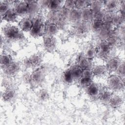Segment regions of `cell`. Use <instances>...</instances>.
I'll list each match as a JSON object with an SVG mask.
<instances>
[{
	"label": "cell",
	"instance_id": "74e56055",
	"mask_svg": "<svg viewBox=\"0 0 125 125\" xmlns=\"http://www.w3.org/2000/svg\"><path fill=\"white\" fill-rule=\"evenodd\" d=\"M116 74L124 78L125 77V62H122L117 68L116 71Z\"/></svg>",
	"mask_w": 125,
	"mask_h": 125
},
{
	"label": "cell",
	"instance_id": "3957f363",
	"mask_svg": "<svg viewBox=\"0 0 125 125\" xmlns=\"http://www.w3.org/2000/svg\"><path fill=\"white\" fill-rule=\"evenodd\" d=\"M33 26L30 31V35L34 38H38L44 35V24L43 20L40 16H35L32 19Z\"/></svg>",
	"mask_w": 125,
	"mask_h": 125
},
{
	"label": "cell",
	"instance_id": "60d3db41",
	"mask_svg": "<svg viewBox=\"0 0 125 125\" xmlns=\"http://www.w3.org/2000/svg\"><path fill=\"white\" fill-rule=\"evenodd\" d=\"M50 0H42L39 1L40 7L42 8H48Z\"/></svg>",
	"mask_w": 125,
	"mask_h": 125
},
{
	"label": "cell",
	"instance_id": "7402d4cb",
	"mask_svg": "<svg viewBox=\"0 0 125 125\" xmlns=\"http://www.w3.org/2000/svg\"><path fill=\"white\" fill-rule=\"evenodd\" d=\"M93 13L89 7H86L81 10V21L88 22L93 20Z\"/></svg>",
	"mask_w": 125,
	"mask_h": 125
},
{
	"label": "cell",
	"instance_id": "5b68a950",
	"mask_svg": "<svg viewBox=\"0 0 125 125\" xmlns=\"http://www.w3.org/2000/svg\"><path fill=\"white\" fill-rule=\"evenodd\" d=\"M45 79L44 70L41 67L37 68L31 74L30 84L34 87H37L42 85Z\"/></svg>",
	"mask_w": 125,
	"mask_h": 125
},
{
	"label": "cell",
	"instance_id": "277c9868",
	"mask_svg": "<svg viewBox=\"0 0 125 125\" xmlns=\"http://www.w3.org/2000/svg\"><path fill=\"white\" fill-rule=\"evenodd\" d=\"M112 47L106 40H102L96 49V56L101 60L107 61L109 58Z\"/></svg>",
	"mask_w": 125,
	"mask_h": 125
},
{
	"label": "cell",
	"instance_id": "836d02e7",
	"mask_svg": "<svg viewBox=\"0 0 125 125\" xmlns=\"http://www.w3.org/2000/svg\"><path fill=\"white\" fill-rule=\"evenodd\" d=\"M39 99L42 101H45L49 98V93L45 89H42L39 90L38 93Z\"/></svg>",
	"mask_w": 125,
	"mask_h": 125
},
{
	"label": "cell",
	"instance_id": "9c48e42d",
	"mask_svg": "<svg viewBox=\"0 0 125 125\" xmlns=\"http://www.w3.org/2000/svg\"><path fill=\"white\" fill-rule=\"evenodd\" d=\"M121 62L122 61H121L118 57L115 56L109 58L106 61L105 65L108 72L110 73L116 72Z\"/></svg>",
	"mask_w": 125,
	"mask_h": 125
},
{
	"label": "cell",
	"instance_id": "ac0fdd59",
	"mask_svg": "<svg viewBox=\"0 0 125 125\" xmlns=\"http://www.w3.org/2000/svg\"><path fill=\"white\" fill-rule=\"evenodd\" d=\"M16 97V91L12 87H7L2 94V98L4 101L12 102Z\"/></svg>",
	"mask_w": 125,
	"mask_h": 125
},
{
	"label": "cell",
	"instance_id": "8d00e7d4",
	"mask_svg": "<svg viewBox=\"0 0 125 125\" xmlns=\"http://www.w3.org/2000/svg\"><path fill=\"white\" fill-rule=\"evenodd\" d=\"M63 7L70 11L75 8V0L64 1Z\"/></svg>",
	"mask_w": 125,
	"mask_h": 125
},
{
	"label": "cell",
	"instance_id": "7a4b0ae2",
	"mask_svg": "<svg viewBox=\"0 0 125 125\" xmlns=\"http://www.w3.org/2000/svg\"><path fill=\"white\" fill-rule=\"evenodd\" d=\"M108 89L111 91L118 92L123 89L124 86V78L117 74H111L107 79Z\"/></svg>",
	"mask_w": 125,
	"mask_h": 125
},
{
	"label": "cell",
	"instance_id": "44dd1931",
	"mask_svg": "<svg viewBox=\"0 0 125 125\" xmlns=\"http://www.w3.org/2000/svg\"><path fill=\"white\" fill-rule=\"evenodd\" d=\"M123 102L124 100L121 96L119 95H113L108 104L112 108L117 109L122 105Z\"/></svg>",
	"mask_w": 125,
	"mask_h": 125
},
{
	"label": "cell",
	"instance_id": "83f0119b",
	"mask_svg": "<svg viewBox=\"0 0 125 125\" xmlns=\"http://www.w3.org/2000/svg\"><path fill=\"white\" fill-rule=\"evenodd\" d=\"M104 26V22L103 20H93L91 21V27L93 31L99 33L100 32Z\"/></svg>",
	"mask_w": 125,
	"mask_h": 125
},
{
	"label": "cell",
	"instance_id": "8fae6325",
	"mask_svg": "<svg viewBox=\"0 0 125 125\" xmlns=\"http://www.w3.org/2000/svg\"><path fill=\"white\" fill-rule=\"evenodd\" d=\"M59 28L54 22L46 21L44 24V35L46 36H54L59 32Z\"/></svg>",
	"mask_w": 125,
	"mask_h": 125
},
{
	"label": "cell",
	"instance_id": "d6986e66",
	"mask_svg": "<svg viewBox=\"0 0 125 125\" xmlns=\"http://www.w3.org/2000/svg\"><path fill=\"white\" fill-rule=\"evenodd\" d=\"M18 16L16 14L13 8H10L1 18L2 20L9 23H13L17 21Z\"/></svg>",
	"mask_w": 125,
	"mask_h": 125
},
{
	"label": "cell",
	"instance_id": "cb8c5ba5",
	"mask_svg": "<svg viewBox=\"0 0 125 125\" xmlns=\"http://www.w3.org/2000/svg\"><path fill=\"white\" fill-rule=\"evenodd\" d=\"M12 56L7 53H3L0 56V66L1 68L3 70L8 67L12 62Z\"/></svg>",
	"mask_w": 125,
	"mask_h": 125
},
{
	"label": "cell",
	"instance_id": "ab89813d",
	"mask_svg": "<svg viewBox=\"0 0 125 125\" xmlns=\"http://www.w3.org/2000/svg\"><path fill=\"white\" fill-rule=\"evenodd\" d=\"M82 76L89 77L93 78V73H92V71L91 69H83Z\"/></svg>",
	"mask_w": 125,
	"mask_h": 125
},
{
	"label": "cell",
	"instance_id": "603a6c76",
	"mask_svg": "<svg viewBox=\"0 0 125 125\" xmlns=\"http://www.w3.org/2000/svg\"><path fill=\"white\" fill-rule=\"evenodd\" d=\"M78 60V63L81 68L83 69H92V64L91 60L87 58L84 55H81Z\"/></svg>",
	"mask_w": 125,
	"mask_h": 125
},
{
	"label": "cell",
	"instance_id": "484cf974",
	"mask_svg": "<svg viewBox=\"0 0 125 125\" xmlns=\"http://www.w3.org/2000/svg\"><path fill=\"white\" fill-rule=\"evenodd\" d=\"M71 73L74 81H78L82 77L83 69L81 68L78 64H75L70 68Z\"/></svg>",
	"mask_w": 125,
	"mask_h": 125
},
{
	"label": "cell",
	"instance_id": "30bf717a",
	"mask_svg": "<svg viewBox=\"0 0 125 125\" xmlns=\"http://www.w3.org/2000/svg\"><path fill=\"white\" fill-rule=\"evenodd\" d=\"M85 89L86 94L89 97L93 99L98 98L100 92L102 91L100 86L98 83L94 82L85 88Z\"/></svg>",
	"mask_w": 125,
	"mask_h": 125
},
{
	"label": "cell",
	"instance_id": "d4e9b609",
	"mask_svg": "<svg viewBox=\"0 0 125 125\" xmlns=\"http://www.w3.org/2000/svg\"><path fill=\"white\" fill-rule=\"evenodd\" d=\"M113 94L112 91L108 89L102 90L99 96L98 99L104 104H108Z\"/></svg>",
	"mask_w": 125,
	"mask_h": 125
},
{
	"label": "cell",
	"instance_id": "4fadbf2b",
	"mask_svg": "<svg viewBox=\"0 0 125 125\" xmlns=\"http://www.w3.org/2000/svg\"><path fill=\"white\" fill-rule=\"evenodd\" d=\"M21 69L20 63L17 62H13L7 68L3 69L4 73L7 76L12 77L15 76L18 73Z\"/></svg>",
	"mask_w": 125,
	"mask_h": 125
},
{
	"label": "cell",
	"instance_id": "d6a6232c",
	"mask_svg": "<svg viewBox=\"0 0 125 125\" xmlns=\"http://www.w3.org/2000/svg\"><path fill=\"white\" fill-rule=\"evenodd\" d=\"M10 8L8 1H1L0 3V13L1 17L3 16Z\"/></svg>",
	"mask_w": 125,
	"mask_h": 125
},
{
	"label": "cell",
	"instance_id": "5bb4252c",
	"mask_svg": "<svg viewBox=\"0 0 125 125\" xmlns=\"http://www.w3.org/2000/svg\"><path fill=\"white\" fill-rule=\"evenodd\" d=\"M33 24V20L30 17H25L19 22V27L22 32H30Z\"/></svg>",
	"mask_w": 125,
	"mask_h": 125
},
{
	"label": "cell",
	"instance_id": "e0dca14e",
	"mask_svg": "<svg viewBox=\"0 0 125 125\" xmlns=\"http://www.w3.org/2000/svg\"><path fill=\"white\" fill-rule=\"evenodd\" d=\"M87 22L80 21L75 24L74 31L77 35L83 36L86 34L88 30V26L86 24Z\"/></svg>",
	"mask_w": 125,
	"mask_h": 125
},
{
	"label": "cell",
	"instance_id": "f1b7e54d",
	"mask_svg": "<svg viewBox=\"0 0 125 125\" xmlns=\"http://www.w3.org/2000/svg\"><path fill=\"white\" fill-rule=\"evenodd\" d=\"M89 7L93 12L102 10H103V7H104V1H89Z\"/></svg>",
	"mask_w": 125,
	"mask_h": 125
},
{
	"label": "cell",
	"instance_id": "e575fe53",
	"mask_svg": "<svg viewBox=\"0 0 125 125\" xmlns=\"http://www.w3.org/2000/svg\"><path fill=\"white\" fill-rule=\"evenodd\" d=\"M105 11H104L103 9L102 10L93 12V20H103L105 14Z\"/></svg>",
	"mask_w": 125,
	"mask_h": 125
},
{
	"label": "cell",
	"instance_id": "1f68e13d",
	"mask_svg": "<svg viewBox=\"0 0 125 125\" xmlns=\"http://www.w3.org/2000/svg\"><path fill=\"white\" fill-rule=\"evenodd\" d=\"M89 1L75 0V8L82 10L86 7H89Z\"/></svg>",
	"mask_w": 125,
	"mask_h": 125
},
{
	"label": "cell",
	"instance_id": "f546056e",
	"mask_svg": "<svg viewBox=\"0 0 125 125\" xmlns=\"http://www.w3.org/2000/svg\"><path fill=\"white\" fill-rule=\"evenodd\" d=\"M92 77L82 76L78 81L80 86L83 88H86L93 82Z\"/></svg>",
	"mask_w": 125,
	"mask_h": 125
},
{
	"label": "cell",
	"instance_id": "4316f807",
	"mask_svg": "<svg viewBox=\"0 0 125 125\" xmlns=\"http://www.w3.org/2000/svg\"><path fill=\"white\" fill-rule=\"evenodd\" d=\"M63 1L52 0H50L48 8L50 11L51 12H57L59 11L62 7V3L63 4ZM63 6V5H62Z\"/></svg>",
	"mask_w": 125,
	"mask_h": 125
},
{
	"label": "cell",
	"instance_id": "f35d334b",
	"mask_svg": "<svg viewBox=\"0 0 125 125\" xmlns=\"http://www.w3.org/2000/svg\"><path fill=\"white\" fill-rule=\"evenodd\" d=\"M22 80L23 82L26 83H30V80H31V74L28 72H26L23 74L22 76Z\"/></svg>",
	"mask_w": 125,
	"mask_h": 125
},
{
	"label": "cell",
	"instance_id": "9a60e30c",
	"mask_svg": "<svg viewBox=\"0 0 125 125\" xmlns=\"http://www.w3.org/2000/svg\"><path fill=\"white\" fill-rule=\"evenodd\" d=\"M93 76L97 78H102L104 77L108 73L105 65H97L93 67L91 69Z\"/></svg>",
	"mask_w": 125,
	"mask_h": 125
},
{
	"label": "cell",
	"instance_id": "8992f818",
	"mask_svg": "<svg viewBox=\"0 0 125 125\" xmlns=\"http://www.w3.org/2000/svg\"><path fill=\"white\" fill-rule=\"evenodd\" d=\"M42 61V55L40 53H36L25 58L23 64L26 68H37L41 65Z\"/></svg>",
	"mask_w": 125,
	"mask_h": 125
},
{
	"label": "cell",
	"instance_id": "7c38bea8",
	"mask_svg": "<svg viewBox=\"0 0 125 125\" xmlns=\"http://www.w3.org/2000/svg\"><path fill=\"white\" fill-rule=\"evenodd\" d=\"M120 1L117 0H107L104 1V7L105 11L106 12L115 13L119 10L120 8Z\"/></svg>",
	"mask_w": 125,
	"mask_h": 125
},
{
	"label": "cell",
	"instance_id": "ffe728a7",
	"mask_svg": "<svg viewBox=\"0 0 125 125\" xmlns=\"http://www.w3.org/2000/svg\"><path fill=\"white\" fill-rule=\"evenodd\" d=\"M68 20L73 23L76 24L81 21V10L74 8L70 11Z\"/></svg>",
	"mask_w": 125,
	"mask_h": 125
},
{
	"label": "cell",
	"instance_id": "d590c367",
	"mask_svg": "<svg viewBox=\"0 0 125 125\" xmlns=\"http://www.w3.org/2000/svg\"><path fill=\"white\" fill-rule=\"evenodd\" d=\"M85 56L89 60L93 59L95 56H96V49H94L92 47L88 48L84 54Z\"/></svg>",
	"mask_w": 125,
	"mask_h": 125
},
{
	"label": "cell",
	"instance_id": "4dcf8cb0",
	"mask_svg": "<svg viewBox=\"0 0 125 125\" xmlns=\"http://www.w3.org/2000/svg\"><path fill=\"white\" fill-rule=\"evenodd\" d=\"M62 77L64 81L68 84L74 82V80L73 78V76L71 73L70 68L67 69L64 72Z\"/></svg>",
	"mask_w": 125,
	"mask_h": 125
},
{
	"label": "cell",
	"instance_id": "ba28073f",
	"mask_svg": "<svg viewBox=\"0 0 125 125\" xmlns=\"http://www.w3.org/2000/svg\"><path fill=\"white\" fill-rule=\"evenodd\" d=\"M18 16L24 17L27 15L28 7L27 1H16L13 8Z\"/></svg>",
	"mask_w": 125,
	"mask_h": 125
},
{
	"label": "cell",
	"instance_id": "52a82bcc",
	"mask_svg": "<svg viewBox=\"0 0 125 125\" xmlns=\"http://www.w3.org/2000/svg\"><path fill=\"white\" fill-rule=\"evenodd\" d=\"M43 45L45 50L49 52L54 51L57 46V40L54 36H43Z\"/></svg>",
	"mask_w": 125,
	"mask_h": 125
},
{
	"label": "cell",
	"instance_id": "2e32d148",
	"mask_svg": "<svg viewBox=\"0 0 125 125\" xmlns=\"http://www.w3.org/2000/svg\"><path fill=\"white\" fill-rule=\"evenodd\" d=\"M28 7L27 15L29 17H34L37 16L41 8L37 1H27Z\"/></svg>",
	"mask_w": 125,
	"mask_h": 125
},
{
	"label": "cell",
	"instance_id": "6da1fadb",
	"mask_svg": "<svg viewBox=\"0 0 125 125\" xmlns=\"http://www.w3.org/2000/svg\"><path fill=\"white\" fill-rule=\"evenodd\" d=\"M3 37L10 42H19L24 39V34L19 27L7 24L2 28Z\"/></svg>",
	"mask_w": 125,
	"mask_h": 125
}]
</instances>
